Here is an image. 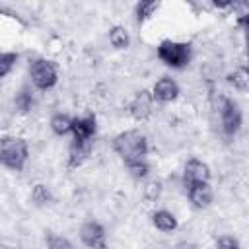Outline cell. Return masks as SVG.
I'll use <instances>...</instances> for the list:
<instances>
[{
    "label": "cell",
    "mask_w": 249,
    "mask_h": 249,
    "mask_svg": "<svg viewBox=\"0 0 249 249\" xmlns=\"http://www.w3.org/2000/svg\"><path fill=\"white\" fill-rule=\"evenodd\" d=\"M113 150L123 158L124 163L140 161L148 154V140L140 130H124L113 138Z\"/></svg>",
    "instance_id": "obj_1"
},
{
    "label": "cell",
    "mask_w": 249,
    "mask_h": 249,
    "mask_svg": "<svg viewBox=\"0 0 249 249\" xmlns=\"http://www.w3.org/2000/svg\"><path fill=\"white\" fill-rule=\"evenodd\" d=\"M27 142L18 136L0 138V163L12 171H21L27 161Z\"/></svg>",
    "instance_id": "obj_2"
},
{
    "label": "cell",
    "mask_w": 249,
    "mask_h": 249,
    "mask_svg": "<svg viewBox=\"0 0 249 249\" xmlns=\"http://www.w3.org/2000/svg\"><path fill=\"white\" fill-rule=\"evenodd\" d=\"M158 56L161 62L173 68H181L191 58V45L179 41H161L158 47Z\"/></svg>",
    "instance_id": "obj_3"
},
{
    "label": "cell",
    "mask_w": 249,
    "mask_h": 249,
    "mask_svg": "<svg viewBox=\"0 0 249 249\" xmlns=\"http://www.w3.org/2000/svg\"><path fill=\"white\" fill-rule=\"evenodd\" d=\"M29 72H31V80L35 88L39 89H49L56 84V68L51 60H45V58L33 60L29 66Z\"/></svg>",
    "instance_id": "obj_4"
},
{
    "label": "cell",
    "mask_w": 249,
    "mask_h": 249,
    "mask_svg": "<svg viewBox=\"0 0 249 249\" xmlns=\"http://www.w3.org/2000/svg\"><path fill=\"white\" fill-rule=\"evenodd\" d=\"M220 117H222V128L228 136H233L239 126H241V111L237 107L235 101L231 99H224L222 107H220Z\"/></svg>",
    "instance_id": "obj_5"
},
{
    "label": "cell",
    "mask_w": 249,
    "mask_h": 249,
    "mask_svg": "<svg viewBox=\"0 0 249 249\" xmlns=\"http://www.w3.org/2000/svg\"><path fill=\"white\" fill-rule=\"evenodd\" d=\"M152 111H154V95L150 91H146V89L138 91L132 97V101L128 103V113L136 121H146L152 115Z\"/></svg>",
    "instance_id": "obj_6"
},
{
    "label": "cell",
    "mask_w": 249,
    "mask_h": 249,
    "mask_svg": "<svg viewBox=\"0 0 249 249\" xmlns=\"http://www.w3.org/2000/svg\"><path fill=\"white\" fill-rule=\"evenodd\" d=\"M97 128V121L95 115H88V117H76L72 119V128L70 132L74 134L72 142H93V134Z\"/></svg>",
    "instance_id": "obj_7"
},
{
    "label": "cell",
    "mask_w": 249,
    "mask_h": 249,
    "mask_svg": "<svg viewBox=\"0 0 249 249\" xmlns=\"http://www.w3.org/2000/svg\"><path fill=\"white\" fill-rule=\"evenodd\" d=\"M80 237L84 241V245H88L89 249H105L107 241H105V230L101 228V224L89 220L82 226L80 230Z\"/></svg>",
    "instance_id": "obj_8"
},
{
    "label": "cell",
    "mask_w": 249,
    "mask_h": 249,
    "mask_svg": "<svg viewBox=\"0 0 249 249\" xmlns=\"http://www.w3.org/2000/svg\"><path fill=\"white\" fill-rule=\"evenodd\" d=\"M210 179V169L204 161L200 160H189L185 165V175H183V183L185 187L195 185V183H208Z\"/></svg>",
    "instance_id": "obj_9"
},
{
    "label": "cell",
    "mask_w": 249,
    "mask_h": 249,
    "mask_svg": "<svg viewBox=\"0 0 249 249\" xmlns=\"http://www.w3.org/2000/svg\"><path fill=\"white\" fill-rule=\"evenodd\" d=\"M187 193H189V198L191 202L196 206V208H206L210 202H212V189L208 183H195V185H189L185 187Z\"/></svg>",
    "instance_id": "obj_10"
},
{
    "label": "cell",
    "mask_w": 249,
    "mask_h": 249,
    "mask_svg": "<svg viewBox=\"0 0 249 249\" xmlns=\"http://www.w3.org/2000/svg\"><path fill=\"white\" fill-rule=\"evenodd\" d=\"M152 95H154V99H160V101H163V103H165V101H173V99L179 95V86H177V82L171 80V78H161V80L156 82Z\"/></svg>",
    "instance_id": "obj_11"
},
{
    "label": "cell",
    "mask_w": 249,
    "mask_h": 249,
    "mask_svg": "<svg viewBox=\"0 0 249 249\" xmlns=\"http://www.w3.org/2000/svg\"><path fill=\"white\" fill-rule=\"evenodd\" d=\"M93 142H72L68 150V167H78L84 163V160L89 156Z\"/></svg>",
    "instance_id": "obj_12"
},
{
    "label": "cell",
    "mask_w": 249,
    "mask_h": 249,
    "mask_svg": "<svg viewBox=\"0 0 249 249\" xmlns=\"http://www.w3.org/2000/svg\"><path fill=\"white\" fill-rule=\"evenodd\" d=\"M152 220H154V226L158 230H161V231H171V230L177 228V218L167 210H158L152 216Z\"/></svg>",
    "instance_id": "obj_13"
},
{
    "label": "cell",
    "mask_w": 249,
    "mask_h": 249,
    "mask_svg": "<svg viewBox=\"0 0 249 249\" xmlns=\"http://www.w3.org/2000/svg\"><path fill=\"white\" fill-rule=\"evenodd\" d=\"M51 128H53V132L54 134H68L70 132V128H72V119L68 117V115H62V113H58V115H54L53 119H51Z\"/></svg>",
    "instance_id": "obj_14"
},
{
    "label": "cell",
    "mask_w": 249,
    "mask_h": 249,
    "mask_svg": "<svg viewBox=\"0 0 249 249\" xmlns=\"http://www.w3.org/2000/svg\"><path fill=\"white\" fill-rule=\"evenodd\" d=\"M109 41H111V45H113V47H117V49H126L130 39H128L126 29H124V27H121V25H117V27H113V29H111V33H109Z\"/></svg>",
    "instance_id": "obj_15"
},
{
    "label": "cell",
    "mask_w": 249,
    "mask_h": 249,
    "mask_svg": "<svg viewBox=\"0 0 249 249\" xmlns=\"http://www.w3.org/2000/svg\"><path fill=\"white\" fill-rule=\"evenodd\" d=\"M230 82L233 84V88H237V89H247V86H249V74H247V70L245 68H237L231 76H230Z\"/></svg>",
    "instance_id": "obj_16"
},
{
    "label": "cell",
    "mask_w": 249,
    "mask_h": 249,
    "mask_svg": "<svg viewBox=\"0 0 249 249\" xmlns=\"http://www.w3.org/2000/svg\"><path fill=\"white\" fill-rule=\"evenodd\" d=\"M18 54L16 53H0V78H4L16 64Z\"/></svg>",
    "instance_id": "obj_17"
},
{
    "label": "cell",
    "mask_w": 249,
    "mask_h": 249,
    "mask_svg": "<svg viewBox=\"0 0 249 249\" xmlns=\"http://www.w3.org/2000/svg\"><path fill=\"white\" fill-rule=\"evenodd\" d=\"M158 2H140L138 6H136V14H138V21L142 23V21H146L156 10H158Z\"/></svg>",
    "instance_id": "obj_18"
},
{
    "label": "cell",
    "mask_w": 249,
    "mask_h": 249,
    "mask_svg": "<svg viewBox=\"0 0 249 249\" xmlns=\"http://www.w3.org/2000/svg\"><path fill=\"white\" fill-rule=\"evenodd\" d=\"M47 245H49V249H74L72 243L66 237L56 235V233H49L47 235Z\"/></svg>",
    "instance_id": "obj_19"
},
{
    "label": "cell",
    "mask_w": 249,
    "mask_h": 249,
    "mask_svg": "<svg viewBox=\"0 0 249 249\" xmlns=\"http://www.w3.org/2000/svg\"><path fill=\"white\" fill-rule=\"evenodd\" d=\"M16 105H18V109L19 111H29L31 109V105H33V97H31V93L27 91V89H21L19 93H18V97H16Z\"/></svg>",
    "instance_id": "obj_20"
},
{
    "label": "cell",
    "mask_w": 249,
    "mask_h": 249,
    "mask_svg": "<svg viewBox=\"0 0 249 249\" xmlns=\"http://www.w3.org/2000/svg\"><path fill=\"white\" fill-rule=\"evenodd\" d=\"M126 167H128V171H130V175H134V177H146L148 175V163L144 161V160H140V161H130V163H124Z\"/></svg>",
    "instance_id": "obj_21"
},
{
    "label": "cell",
    "mask_w": 249,
    "mask_h": 249,
    "mask_svg": "<svg viewBox=\"0 0 249 249\" xmlns=\"http://www.w3.org/2000/svg\"><path fill=\"white\" fill-rule=\"evenodd\" d=\"M216 247L218 249H239V243L233 235H220L216 239Z\"/></svg>",
    "instance_id": "obj_22"
},
{
    "label": "cell",
    "mask_w": 249,
    "mask_h": 249,
    "mask_svg": "<svg viewBox=\"0 0 249 249\" xmlns=\"http://www.w3.org/2000/svg\"><path fill=\"white\" fill-rule=\"evenodd\" d=\"M33 200H37L39 204H43V202L49 200V191H47L45 185H37V187L33 189Z\"/></svg>",
    "instance_id": "obj_23"
},
{
    "label": "cell",
    "mask_w": 249,
    "mask_h": 249,
    "mask_svg": "<svg viewBox=\"0 0 249 249\" xmlns=\"http://www.w3.org/2000/svg\"><path fill=\"white\" fill-rule=\"evenodd\" d=\"M175 249H195V245H191V243H179Z\"/></svg>",
    "instance_id": "obj_24"
}]
</instances>
